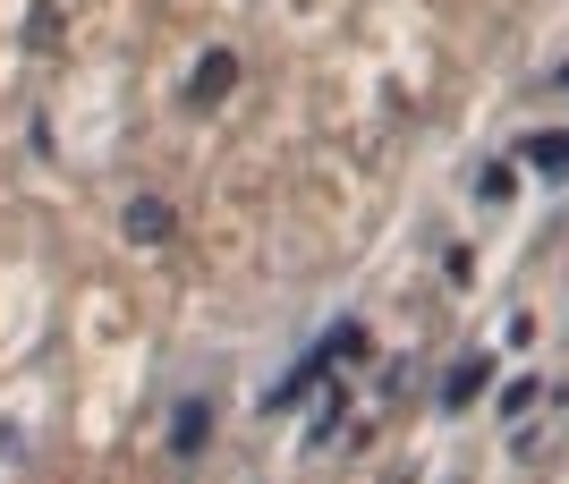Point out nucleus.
I'll use <instances>...</instances> for the list:
<instances>
[{"label":"nucleus","mask_w":569,"mask_h":484,"mask_svg":"<svg viewBox=\"0 0 569 484\" xmlns=\"http://www.w3.org/2000/svg\"><path fill=\"white\" fill-rule=\"evenodd\" d=\"M485 391H493V349H468V357H459L451 374H442V391H433V409H442V416H468L476 400H485Z\"/></svg>","instance_id":"1"},{"label":"nucleus","mask_w":569,"mask_h":484,"mask_svg":"<svg viewBox=\"0 0 569 484\" xmlns=\"http://www.w3.org/2000/svg\"><path fill=\"white\" fill-rule=\"evenodd\" d=\"M230 85H238V51H204V60H196V77H188V102H204V111H213Z\"/></svg>","instance_id":"2"},{"label":"nucleus","mask_w":569,"mask_h":484,"mask_svg":"<svg viewBox=\"0 0 569 484\" xmlns=\"http://www.w3.org/2000/svg\"><path fill=\"white\" fill-rule=\"evenodd\" d=\"M519 162L545 170V179H561V170H569V128H536V137H519Z\"/></svg>","instance_id":"3"},{"label":"nucleus","mask_w":569,"mask_h":484,"mask_svg":"<svg viewBox=\"0 0 569 484\" xmlns=\"http://www.w3.org/2000/svg\"><path fill=\"white\" fill-rule=\"evenodd\" d=\"M170 230H179V221H170L162 195H137V204H128V239H137V246H162Z\"/></svg>","instance_id":"4"},{"label":"nucleus","mask_w":569,"mask_h":484,"mask_svg":"<svg viewBox=\"0 0 569 484\" xmlns=\"http://www.w3.org/2000/svg\"><path fill=\"white\" fill-rule=\"evenodd\" d=\"M204 442H213V400H188V409H179V425H170V451L188 460V451H204Z\"/></svg>","instance_id":"5"},{"label":"nucleus","mask_w":569,"mask_h":484,"mask_svg":"<svg viewBox=\"0 0 569 484\" xmlns=\"http://www.w3.org/2000/svg\"><path fill=\"white\" fill-rule=\"evenodd\" d=\"M536 400H545V383H536V374H519V383L501 391V416H527V409H536Z\"/></svg>","instance_id":"6"},{"label":"nucleus","mask_w":569,"mask_h":484,"mask_svg":"<svg viewBox=\"0 0 569 484\" xmlns=\"http://www.w3.org/2000/svg\"><path fill=\"white\" fill-rule=\"evenodd\" d=\"M561 94H569V69H561Z\"/></svg>","instance_id":"7"}]
</instances>
